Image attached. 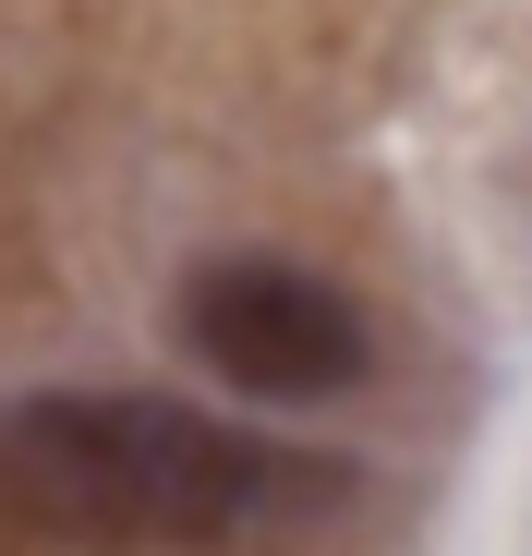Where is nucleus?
Returning <instances> with one entry per match:
<instances>
[{
	"instance_id": "f03ea898",
	"label": "nucleus",
	"mask_w": 532,
	"mask_h": 556,
	"mask_svg": "<svg viewBox=\"0 0 532 556\" xmlns=\"http://www.w3.org/2000/svg\"><path fill=\"white\" fill-rule=\"evenodd\" d=\"M182 351L206 363L218 388L279 400V412L364 388V363H376L351 291H327V278L291 266V254H218V266H194V291H182Z\"/></svg>"
},
{
	"instance_id": "f257e3e1",
	"label": "nucleus",
	"mask_w": 532,
	"mask_h": 556,
	"mask_svg": "<svg viewBox=\"0 0 532 556\" xmlns=\"http://www.w3.org/2000/svg\"><path fill=\"white\" fill-rule=\"evenodd\" d=\"M351 472L145 388H37L0 412V508L85 556H194L327 508Z\"/></svg>"
}]
</instances>
